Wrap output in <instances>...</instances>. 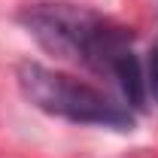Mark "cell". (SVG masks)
Returning <instances> with one entry per match:
<instances>
[{"label":"cell","instance_id":"1","mask_svg":"<svg viewBox=\"0 0 158 158\" xmlns=\"http://www.w3.org/2000/svg\"><path fill=\"white\" fill-rule=\"evenodd\" d=\"M21 27L55 55L91 67L100 76L116 73L131 49V34L100 12L76 3H34L19 12Z\"/></svg>","mask_w":158,"mask_h":158},{"label":"cell","instance_id":"2","mask_svg":"<svg viewBox=\"0 0 158 158\" xmlns=\"http://www.w3.org/2000/svg\"><path fill=\"white\" fill-rule=\"evenodd\" d=\"M19 88L31 106L46 116L64 118L73 125H94L110 131H131L134 116L128 106L103 94L100 88L79 82V79L49 70L43 64H21L19 67Z\"/></svg>","mask_w":158,"mask_h":158},{"label":"cell","instance_id":"3","mask_svg":"<svg viewBox=\"0 0 158 158\" xmlns=\"http://www.w3.org/2000/svg\"><path fill=\"white\" fill-rule=\"evenodd\" d=\"M146 94L158 103V40L149 49V61H146Z\"/></svg>","mask_w":158,"mask_h":158}]
</instances>
